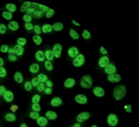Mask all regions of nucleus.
<instances>
[{
    "instance_id": "nucleus-1",
    "label": "nucleus",
    "mask_w": 139,
    "mask_h": 127,
    "mask_svg": "<svg viewBox=\"0 0 139 127\" xmlns=\"http://www.w3.org/2000/svg\"><path fill=\"white\" fill-rule=\"evenodd\" d=\"M127 93L126 87L123 85L117 86L114 89L113 93V97L116 100H121L126 95Z\"/></svg>"
},
{
    "instance_id": "nucleus-2",
    "label": "nucleus",
    "mask_w": 139,
    "mask_h": 127,
    "mask_svg": "<svg viewBox=\"0 0 139 127\" xmlns=\"http://www.w3.org/2000/svg\"><path fill=\"white\" fill-rule=\"evenodd\" d=\"M80 84L81 86L83 88H89L92 85V78L89 75H84L81 78Z\"/></svg>"
},
{
    "instance_id": "nucleus-3",
    "label": "nucleus",
    "mask_w": 139,
    "mask_h": 127,
    "mask_svg": "<svg viewBox=\"0 0 139 127\" xmlns=\"http://www.w3.org/2000/svg\"><path fill=\"white\" fill-rule=\"evenodd\" d=\"M85 63V58L82 54H79L74 59L72 64L75 67H78L83 65Z\"/></svg>"
},
{
    "instance_id": "nucleus-4",
    "label": "nucleus",
    "mask_w": 139,
    "mask_h": 127,
    "mask_svg": "<svg viewBox=\"0 0 139 127\" xmlns=\"http://www.w3.org/2000/svg\"><path fill=\"white\" fill-rule=\"evenodd\" d=\"M62 49L63 47L61 44L57 43L54 45L52 51L56 58L59 59L61 57Z\"/></svg>"
},
{
    "instance_id": "nucleus-5",
    "label": "nucleus",
    "mask_w": 139,
    "mask_h": 127,
    "mask_svg": "<svg viewBox=\"0 0 139 127\" xmlns=\"http://www.w3.org/2000/svg\"><path fill=\"white\" fill-rule=\"evenodd\" d=\"M107 122L108 125L111 127L116 126L118 123V120L116 115L111 114L108 117Z\"/></svg>"
},
{
    "instance_id": "nucleus-6",
    "label": "nucleus",
    "mask_w": 139,
    "mask_h": 127,
    "mask_svg": "<svg viewBox=\"0 0 139 127\" xmlns=\"http://www.w3.org/2000/svg\"><path fill=\"white\" fill-rule=\"evenodd\" d=\"M90 117L89 114L87 112H83L78 115L76 118L77 121L82 123L88 119Z\"/></svg>"
},
{
    "instance_id": "nucleus-7",
    "label": "nucleus",
    "mask_w": 139,
    "mask_h": 127,
    "mask_svg": "<svg viewBox=\"0 0 139 127\" xmlns=\"http://www.w3.org/2000/svg\"><path fill=\"white\" fill-rule=\"evenodd\" d=\"M75 100L78 103L81 104H86L87 102V99L86 96L83 94H78L75 97Z\"/></svg>"
},
{
    "instance_id": "nucleus-8",
    "label": "nucleus",
    "mask_w": 139,
    "mask_h": 127,
    "mask_svg": "<svg viewBox=\"0 0 139 127\" xmlns=\"http://www.w3.org/2000/svg\"><path fill=\"white\" fill-rule=\"evenodd\" d=\"M108 80L110 82L117 83L121 79L120 75L118 74H113L109 75L107 77Z\"/></svg>"
},
{
    "instance_id": "nucleus-9",
    "label": "nucleus",
    "mask_w": 139,
    "mask_h": 127,
    "mask_svg": "<svg viewBox=\"0 0 139 127\" xmlns=\"http://www.w3.org/2000/svg\"><path fill=\"white\" fill-rule=\"evenodd\" d=\"M75 84V81L74 78H69L66 79L64 83V86L66 88L70 89L73 87Z\"/></svg>"
},
{
    "instance_id": "nucleus-10",
    "label": "nucleus",
    "mask_w": 139,
    "mask_h": 127,
    "mask_svg": "<svg viewBox=\"0 0 139 127\" xmlns=\"http://www.w3.org/2000/svg\"><path fill=\"white\" fill-rule=\"evenodd\" d=\"M68 53L69 57L71 58H74L78 55V51L76 47H72L68 49Z\"/></svg>"
},
{
    "instance_id": "nucleus-11",
    "label": "nucleus",
    "mask_w": 139,
    "mask_h": 127,
    "mask_svg": "<svg viewBox=\"0 0 139 127\" xmlns=\"http://www.w3.org/2000/svg\"><path fill=\"white\" fill-rule=\"evenodd\" d=\"M63 103L62 99L59 97L53 98L51 101V104L53 107H58L61 105Z\"/></svg>"
},
{
    "instance_id": "nucleus-12",
    "label": "nucleus",
    "mask_w": 139,
    "mask_h": 127,
    "mask_svg": "<svg viewBox=\"0 0 139 127\" xmlns=\"http://www.w3.org/2000/svg\"><path fill=\"white\" fill-rule=\"evenodd\" d=\"M5 100L7 102H11L13 101L14 98V95L12 92L10 90L6 91L3 95Z\"/></svg>"
},
{
    "instance_id": "nucleus-13",
    "label": "nucleus",
    "mask_w": 139,
    "mask_h": 127,
    "mask_svg": "<svg viewBox=\"0 0 139 127\" xmlns=\"http://www.w3.org/2000/svg\"><path fill=\"white\" fill-rule=\"evenodd\" d=\"M93 92L94 95L98 97H101L104 96L105 95L104 90L100 87H95L93 89Z\"/></svg>"
},
{
    "instance_id": "nucleus-14",
    "label": "nucleus",
    "mask_w": 139,
    "mask_h": 127,
    "mask_svg": "<svg viewBox=\"0 0 139 127\" xmlns=\"http://www.w3.org/2000/svg\"><path fill=\"white\" fill-rule=\"evenodd\" d=\"M105 70L107 73L111 74L115 73L116 71V69L114 65L110 64L105 66Z\"/></svg>"
},
{
    "instance_id": "nucleus-15",
    "label": "nucleus",
    "mask_w": 139,
    "mask_h": 127,
    "mask_svg": "<svg viewBox=\"0 0 139 127\" xmlns=\"http://www.w3.org/2000/svg\"><path fill=\"white\" fill-rule=\"evenodd\" d=\"M109 63V59L107 56H104L101 57L99 59V64L101 67H104L108 64Z\"/></svg>"
},
{
    "instance_id": "nucleus-16",
    "label": "nucleus",
    "mask_w": 139,
    "mask_h": 127,
    "mask_svg": "<svg viewBox=\"0 0 139 127\" xmlns=\"http://www.w3.org/2000/svg\"><path fill=\"white\" fill-rule=\"evenodd\" d=\"M38 125L41 127H45L48 124V121L46 118L44 117H39L37 120Z\"/></svg>"
},
{
    "instance_id": "nucleus-17",
    "label": "nucleus",
    "mask_w": 139,
    "mask_h": 127,
    "mask_svg": "<svg viewBox=\"0 0 139 127\" xmlns=\"http://www.w3.org/2000/svg\"><path fill=\"white\" fill-rule=\"evenodd\" d=\"M35 56L36 59L38 62H43L45 59L44 53L41 50L37 51L35 54Z\"/></svg>"
},
{
    "instance_id": "nucleus-18",
    "label": "nucleus",
    "mask_w": 139,
    "mask_h": 127,
    "mask_svg": "<svg viewBox=\"0 0 139 127\" xmlns=\"http://www.w3.org/2000/svg\"><path fill=\"white\" fill-rule=\"evenodd\" d=\"M40 66L37 63L32 64L30 66L29 70L32 74H36L38 72L40 69Z\"/></svg>"
},
{
    "instance_id": "nucleus-19",
    "label": "nucleus",
    "mask_w": 139,
    "mask_h": 127,
    "mask_svg": "<svg viewBox=\"0 0 139 127\" xmlns=\"http://www.w3.org/2000/svg\"><path fill=\"white\" fill-rule=\"evenodd\" d=\"M14 78L15 80L18 83H22L23 81V75L19 71H17L15 73L14 75Z\"/></svg>"
},
{
    "instance_id": "nucleus-20",
    "label": "nucleus",
    "mask_w": 139,
    "mask_h": 127,
    "mask_svg": "<svg viewBox=\"0 0 139 127\" xmlns=\"http://www.w3.org/2000/svg\"><path fill=\"white\" fill-rule=\"evenodd\" d=\"M45 58L49 61L52 60L54 57V54L52 50L50 49L46 50L45 51Z\"/></svg>"
},
{
    "instance_id": "nucleus-21",
    "label": "nucleus",
    "mask_w": 139,
    "mask_h": 127,
    "mask_svg": "<svg viewBox=\"0 0 139 127\" xmlns=\"http://www.w3.org/2000/svg\"><path fill=\"white\" fill-rule=\"evenodd\" d=\"M8 28L13 31H16L18 29L19 27L18 24L16 21H12L8 24Z\"/></svg>"
},
{
    "instance_id": "nucleus-22",
    "label": "nucleus",
    "mask_w": 139,
    "mask_h": 127,
    "mask_svg": "<svg viewBox=\"0 0 139 127\" xmlns=\"http://www.w3.org/2000/svg\"><path fill=\"white\" fill-rule=\"evenodd\" d=\"M14 48L15 51V53L17 56H20L23 55L24 49L22 46L18 44H16L14 46Z\"/></svg>"
},
{
    "instance_id": "nucleus-23",
    "label": "nucleus",
    "mask_w": 139,
    "mask_h": 127,
    "mask_svg": "<svg viewBox=\"0 0 139 127\" xmlns=\"http://www.w3.org/2000/svg\"><path fill=\"white\" fill-rule=\"evenodd\" d=\"M46 116L48 119L51 120H55L57 117V114L55 112L51 111H47Z\"/></svg>"
},
{
    "instance_id": "nucleus-24",
    "label": "nucleus",
    "mask_w": 139,
    "mask_h": 127,
    "mask_svg": "<svg viewBox=\"0 0 139 127\" xmlns=\"http://www.w3.org/2000/svg\"><path fill=\"white\" fill-rule=\"evenodd\" d=\"M53 29L55 31H62L64 28V25L62 22L56 23L52 25Z\"/></svg>"
},
{
    "instance_id": "nucleus-25",
    "label": "nucleus",
    "mask_w": 139,
    "mask_h": 127,
    "mask_svg": "<svg viewBox=\"0 0 139 127\" xmlns=\"http://www.w3.org/2000/svg\"><path fill=\"white\" fill-rule=\"evenodd\" d=\"M53 29L52 26L50 24H45L42 27V31L45 34L52 32Z\"/></svg>"
},
{
    "instance_id": "nucleus-26",
    "label": "nucleus",
    "mask_w": 139,
    "mask_h": 127,
    "mask_svg": "<svg viewBox=\"0 0 139 127\" xmlns=\"http://www.w3.org/2000/svg\"><path fill=\"white\" fill-rule=\"evenodd\" d=\"M31 4V2L29 1L24 2L21 6L20 10L22 12H26L28 9L29 8Z\"/></svg>"
},
{
    "instance_id": "nucleus-27",
    "label": "nucleus",
    "mask_w": 139,
    "mask_h": 127,
    "mask_svg": "<svg viewBox=\"0 0 139 127\" xmlns=\"http://www.w3.org/2000/svg\"><path fill=\"white\" fill-rule=\"evenodd\" d=\"M69 35L74 40H77L80 38L79 34L73 29H71L70 31Z\"/></svg>"
},
{
    "instance_id": "nucleus-28",
    "label": "nucleus",
    "mask_w": 139,
    "mask_h": 127,
    "mask_svg": "<svg viewBox=\"0 0 139 127\" xmlns=\"http://www.w3.org/2000/svg\"><path fill=\"white\" fill-rule=\"evenodd\" d=\"M5 119L8 122H13L15 121L16 120L15 116L13 114L8 113L5 115Z\"/></svg>"
},
{
    "instance_id": "nucleus-29",
    "label": "nucleus",
    "mask_w": 139,
    "mask_h": 127,
    "mask_svg": "<svg viewBox=\"0 0 139 127\" xmlns=\"http://www.w3.org/2000/svg\"><path fill=\"white\" fill-rule=\"evenodd\" d=\"M82 37L85 40H89L92 37L91 33L86 29H84L81 34Z\"/></svg>"
},
{
    "instance_id": "nucleus-30",
    "label": "nucleus",
    "mask_w": 139,
    "mask_h": 127,
    "mask_svg": "<svg viewBox=\"0 0 139 127\" xmlns=\"http://www.w3.org/2000/svg\"><path fill=\"white\" fill-rule=\"evenodd\" d=\"M44 66L45 68L48 71H51L53 70V65L50 61L47 60L44 63Z\"/></svg>"
},
{
    "instance_id": "nucleus-31",
    "label": "nucleus",
    "mask_w": 139,
    "mask_h": 127,
    "mask_svg": "<svg viewBox=\"0 0 139 127\" xmlns=\"http://www.w3.org/2000/svg\"><path fill=\"white\" fill-rule=\"evenodd\" d=\"M41 83H44L46 82L48 80L47 75L43 73H41L39 74L37 77Z\"/></svg>"
},
{
    "instance_id": "nucleus-32",
    "label": "nucleus",
    "mask_w": 139,
    "mask_h": 127,
    "mask_svg": "<svg viewBox=\"0 0 139 127\" xmlns=\"http://www.w3.org/2000/svg\"><path fill=\"white\" fill-rule=\"evenodd\" d=\"M33 40L34 43L37 45H40L43 42V39L40 36L35 35L33 36Z\"/></svg>"
},
{
    "instance_id": "nucleus-33",
    "label": "nucleus",
    "mask_w": 139,
    "mask_h": 127,
    "mask_svg": "<svg viewBox=\"0 0 139 127\" xmlns=\"http://www.w3.org/2000/svg\"><path fill=\"white\" fill-rule=\"evenodd\" d=\"M6 8L8 10L11 12L13 13L15 11L16 9V6L13 3H8L6 4Z\"/></svg>"
},
{
    "instance_id": "nucleus-34",
    "label": "nucleus",
    "mask_w": 139,
    "mask_h": 127,
    "mask_svg": "<svg viewBox=\"0 0 139 127\" xmlns=\"http://www.w3.org/2000/svg\"><path fill=\"white\" fill-rule=\"evenodd\" d=\"M3 17L6 20H9L11 19L13 17L12 14L9 11H4L2 14Z\"/></svg>"
},
{
    "instance_id": "nucleus-35",
    "label": "nucleus",
    "mask_w": 139,
    "mask_h": 127,
    "mask_svg": "<svg viewBox=\"0 0 139 127\" xmlns=\"http://www.w3.org/2000/svg\"><path fill=\"white\" fill-rule=\"evenodd\" d=\"M32 87L31 83L30 81H27L24 84V88L27 91H31L32 89Z\"/></svg>"
},
{
    "instance_id": "nucleus-36",
    "label": "nucleus",
    "mask_w": 139,
    "mask_h": 127,
    "mask_svg": "<svg viewBox=\"0 0 139 127\" xmlns=\"http://www.w3.org/2000/svg\"><path fill=\"white\" fill-rule=\"evenodd\" d=\"M41 98V96L37 94L33 96L32 99V101L33 103H38L40 101Z\"/></svg>"
},
{
    "instance_id": "nucleus-37",
    "label": "nucleus",
    "mask_w": 139,
    "mask_h": 127,
    "mask_svg": "<svg viewBox=\"0 0 139 127\" xmlns=\"http://www.w3.org/2000/svg\"><path fill=\"white\" fill-rule=\"evenodd\" d=\"M40 116V114L38 112H32L30 113L29 116L32 119L34 120L37 119Z\"/></svg>"
},
{
    "instance_id": "nucleus-38",
    "label": "nucleus",
    "mask_w": 139,
    "mask_h": 127,
    "mask_svg": "<svg viewBox=\"0 0 139 127\" xmlns=\"http://www.w3.org/2000/svg\"><path fill=\"white\" fill-rule=\"evenodd\" d=\"M38 6L41 10V11L44 13H47L50 9L49 7L47 6L41 4H39Z\"/></svg>"
},
{
    "instance_id": "nucleus-39",
    "label": "nucleus",
    "mask_w": 139,
    "mask_h": 127,
    "mask_svg": "<svg viewBox=\"0 0 139 127\" xmlns=\"http://www.w3.org/2000/svg\"><path fill=\"white\" fill-rule=\"evenodd\" d=\"M31 82L33 86L37 87L38 85L40 83L37 77H34L32 79Z\"/></svg>"
},
{
    "instance_id": "nucleus-40",
    "label": "nucleus",
    "mask_w": 139,
    "mask_h": 127,
    "mask_svg": "<svg viewBox=\"0 0 139 127\" xmlns=\"http://www.w3.org/2000/svg\"><path fill=\"white\" fill-rule=\"evenodd\" d=\"M32 109L35 112H38L41 110V107L38 103H33L32 106Z\"/></svg>"
},
{
    "instance_id": "nucleus-41",
    "label": "nucleus",
    "mask_w": 139,
    "mask_h": 127,
    "mask_svg": "<svg viewBox=\"0 0 139 127\" xmlns=\"http://www.w3.org/2000/svg\"><path fill=\"white\" fill-rule=\"evenodd\" d=\"M55 10L53 9L50 8L49 10L46 13V17L47 18H49L52 17L55 14Z\"/></svg>"
},
{
    "instance_id": "nucleus-42",
    "label": "nucleus",
    "mask_w": 139,
    "mask_h": 127,
    "mask_svg": "<svg viewBox=\"0 0 139 127\" xmlns=\"http://www.w3.org/2000/svg\"><path fill=\"white\" fill-rule=\"evenodd\" d=\"M27 41L26 39L23 38H20L17 39V42L18 44L21 46H23L26 43Z\"/></svg>"
},
{
    "instance_id": "nucleus-43",
    "label": "nucleus",
    "mask_w": 139,
    "mask_h": 127,
    "mask_svg": "<svg viewBox=\"0 0 139 127\" xmlns=\"http://www.w3.org/2000/svg\"><path fill=\"white\" fill-rule=\"evenodd\" d=\"M7 74V72L5 68L2 66H0V77H4Z\"/></svg>"
},
{
    "instance_id": "nucleus-44",
    "label": "nucleus",
    "mask_w": 139,
    "mask_h": 127,
    "mask_svg": "<svg viewBox=\"0 0 139 127\" xmlns=\"http://www.w3.org/2000/svg\"><path fill=\"white\" fill-rule=\"evenodd\" d=\"M33 14L35 17L38 18H40L43 16V13L40 11H35Z\"/></svg>"
},
{
    "instance_id": "nucleus-45",
    "label": "nucleus",
    "mask_w": 139,
    "mask_h": 127,
    "mask_svg": "<svg viewBox=\"0 0 139 127\" xmlns=\"http://www.w3.org/2000/svg\"><path fill=\"white\" fill-rule=\"evenodd\" d=\"M7 30L6 27L4 24H0V34H4Z\"/></svg>"
},
{
    "instance_id": "nucleus-46",
    "label": "nucleus",
    "mask_w": 139,
    "mask_h": 127,
    "mask_svg": "<svg viewBox=\"0 0 139 127\" xmlns=\"http://www.w3.org/2000/svg\"><path fill=\"white\" fill-rule=\"evenodd\" d=\"M34 31L36 34L39 35L41 33L40 27L38 25H35L34 27Z\"/></svg>"
},
{
    "instance_id": "nucleus-47",
    "label": "nucleus",
    "mask_w": 139,
    "mask_h": 127,
    "mask_svg": "<svg viewBox=\"0 0 139 127\" xmlns=\"http://www.w3.org/2000/svg\"><path fill=\"white\" fill-rule=\"evenodd\" d=\"M23 20L25 22H29L32 20V17L31 16L28 14H25L23 17Z\"/></svg>"
},
{
    "instance_id": "nucleus-48",
    "label": "nucleus",
    "mask_w": 139,
    "mask_h": 127,
    "mask_svg": "<svg viewBox=\"0 0 139 127\" xmlns=\"http://www.w3.org/2000/svg\"><path fill=\"white\" fill-rule=\"evenodd\" d=\"M25 29L28 31H31L34 28V27L32 24L29 22L25 23Z\"/></svg>"
},
{
    "instance_id": "nucleus-49",
    "label": "nucleus",
    "mask_w": 139,
    "mask_h": 127,
    "mask_svg": "<svg viewBox=\"0 0 139 127\" xmlns=\"http://www.w3.org/2000/svg\"><path fill=\"white\" fill-rule=\"evenodd\" d=\"M37 87V90L39 92L44 91L45 89L44 85L43 83H40Z\"/></svg>"
},
{
    "instance_id": "nucleus-50",
    "label": "nucleus",
    "mask_w": 139,
    "mask_h": 127,
    "mask_svg": "<svg viewBox=\"0 0 139 127\" xmlns=\"http://www.w3.org/2000/svg\"><path fill=\"white\" fill-rule=\"evenodd\" d=\"M8 47L7 45H3L1 47L0 51L2 53H6L8 52Z\"/></svg>"
},
{
    "instance_id": "nucleus-51",
    "label": "nucleus",
    "mask_w": 139,
    "mask_h": 127,
    "mask_svg": "<svg viewBox=\"0 0 139 127\" xmlns=\"http://www.w3.org/2000/svg\"><path fill=\"white\" fill-rule=\"evenodd\" d=\"M44 92L45 94L50 95L52 94L53 93V90L51 88L47 87L45 89Z\"/></svg>"
},
{
    "instance_id": "nucleus-52",
    "label": "nucleus",
    "mask_w": 139,
    "mask_h": 127,
    "mask_svg": "<svg viewBox=\"0 0 139 127\" xmlns=\"http://www.w3.org/2000/svg\"><path fill=\"white\" fill-rule=\"evenodd\" d=\"M8 57L9 61L11 62H16L17 60L16 57L13 55H9L8 56Z\"/></svg>"
},
{
    "instance_id": "nucleus-53",
    "label": "nucleus",
    "mask_w": 139,
    "mask_h": 127,
    "mask_svg": "<svg viewBox=\"0 0 139 127\" xmlns=\"http://www.w3.org/2000/svg\"><path fill=\"white\" fill-rule=\"evenodd\" d=\"M6 91L5 87L3 85L0 86V95L3 96Z\"/></svg>"
},
{
    "instance_id": "nucleus-54",
    "label": "nucleus",
    "mask_w": 139,
    "mask_h": 127,
    "mask_svg": "<svg viewBox=\"0 0 139 127\" xmlns=\"http://www.w3.org/2000/svg\"><path fill=\"white\" fill-rule=\"evenodd\" d=\"M35 10L34 8H32L31 7H29L26 11V13L30 16V15L34 14Z\"/></svg>"
},
{
    "instance_id": "nucleus-55",
    "label": "nucleus",
    "mask_w": 139,
    "mask_h": 127,
    "mask_svg": "<svg viewBox=\"0 0 139 127\" xmlns=\"http://www.w3.org/2000/svg\"><path fill=\"white\" fill-rule=\"evenodd\" d=\"M124 108L126 111L127 113H131L132 110L131 105H126L124 107Z\"/></svg>"
},
{
    "instance_id": "nucleus-56",
    "label": "nucleus",
    "mask_w": 139,
    "mask_h": 127,
    "mask_svg": "<svg viewBox=\"0 0 139 127\" xmlns=\"http://www.w3.org/2000/svg\"><path fill=\"white\" fill-rule=\"evenodd\" d=\"M46 85L48 87L52 88L53 86V83L52 81L50 80H48L46 82Z\"/></svg>"
},
{
    "instance_id": "nucleus-57",
    "label": "nucleus",
    "mask_w": 139,
    "mask_h": 127,
    "mask_svg": "<svg viewBox=\"0 0 139 127\" xmlns=\"http://www.w3.org/2000/svg\"><path fill=\"white\" fill-rule=\"evenodd\" d=\"M100 51L102 54H104V55H105L108 54L107 51L103 46H101L100 48Z\"/></svg>"
},
{
    "instance_id": "nucleus-58",
    "label": "nucleus",
    "mask_w": 139,
    "mask_h": 127,
    "mask_svg": "<svg viewBox=\"0 0 139 127\" xmlns=\"http://www.w3.org/2000/svg\"><path fill=\"white\" fill-rule=\"evenodd\" d=\"M18 108V106L16 105H12L11 106L10 108V110L12 111L13 112H14Z\"/></svg>"
},
{
    "instance_id": "nucleus-59",
    "label": "nucleus",
    "mask_w": 139,
    "mask_h": 127,
    "mask_svg": "<svg viewBox=\"0 0 139 127\" xmlns=\"http://www.w3.org/2000/svg\"><path fill=\"white\" fill-rule=\"evenodd\" d=\"M7 52L11 54L16 53L14 48H9Z\"/></svg>"
},
{
    "instance_id": "nucleus-60",
    "label": "nucleus",
    "mask_w": 139,
    "mask_h": 127,
    "mask_svg": "<svg viewBox=\"0 0 139 127\" xmlns=\"http://www.w3.org/2000/svg\"><path fill=\"white\" fill-rule=\"evenodd\" d=\"M72 24H73L74 25L77 26H80L81 25L78 22H76V21L74 20H72Z\"/></svg>"
},
{
    "instance_id": "nucleus-61",
    "label": "nucleus",
    "mask_w": 139,
    "mask_h": 127,
    "mask_svg": "<svg viewBox=\"0 0 139 127\" xmlns=\"http://www.w3.org/2000/svg\"><path fill=\"white\" fill-rule=\"evenodd\" d=\"M4 64V62L2 58L0 57V66H2Z\"/></svg>"
},
{
    "instance_id": "nucleus-62",
    "label": "nucleus",
    "mask_w": 139,
    "mask_h": 127,
    "mask_svg": "<svg viewBox=\"0 0 139 127\" xmlns=\"http://www.w3.org/2000/svg\"><path fill=\"white\" fill-rule=\"evenodd\" d=\"M80 125L79 123H76L73 126V127H80Z\"/></svg>"
},
{
    "instance_id": "nucleus-63",
    "label": "nucleus",
    "mask_w": 139,
    "mask_h": 127,
    "mask_svg": "<svg viewBox=\"0 0 139 127\" xmlns=\"http://www.w3.org/2000/svg\"><path fill=\"white\" fill-rule=\"evenodd\" d=\"M20 127H28V126L25 123H23L21 125Z\"/></svg>"
},
{
    "instance_id": "nucleus-64",
    "label": "nucleus",
    "mask_w": 139,
    "mask_h": 127,
    "mask_svg": "<svg viewBox=\"0 0 139 127\" xmlns=\"http://www.w3.org/2000/svg\"><path fill=\"white\" fill-rule=\"evenodd\" d=\"M91 127H97L96 125H93Z\"/></svg>"
}]
</instances>
